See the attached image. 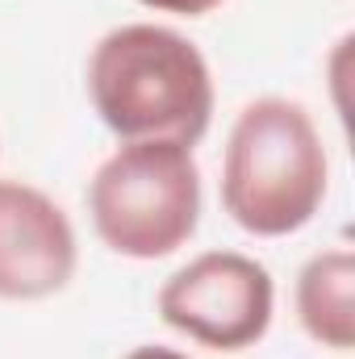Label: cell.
I'll return each instance as SVG.
<instances>
[{
  "label": "cell",
  "instance_id": "6da1fadb",
  "mask_svg": "<svg viewBox=\"0 0 355 359\" xmlns=\"http://www.w3.org/2000/svg\"><path fill=\"white\" fill-rule=\"evenodd\" d=\"M88 96L121 142L196 147L213 121V76L196 42L168 25L109 29L88 55Z\"/></svg>",
  "mask_w": 355,
  "mask_h": 359
},
{
  "label": "cell",
  "instance_id": "7a4b0ae2",
  "mask_svg": "<svg viewBox=\"0 0 355 359\" xmlns=\"http://www.w3.org/2000/svg\"><path fill=\"white\" fill-rule=\"evenodd\" d=\"M330 184L322 134L305 104L288 96L251 100L226 138L222 209L255 238H284L305 230Z\"/></svg>",
  "mask_w": 355,
  "mask_h": 359
},
{
  "label": "cell",
  "instance_id": "3957f363",
  "mask_svg": "<svg viewBox=\"0 0 355 359\" xmlns=\"http://www.w3.org/2000/svg\"><path fill=\"white\" fill-rule=\"evenodd\" d=\"M96 238L121 259H163L201 222V168L184 142H121L88 184Z\"/></svg>",
  "mask_w": 355,
  "mask_h": 359
},
{
  "label": "cell",
  "instance_id": "277c9868",
  "mask_svg": "<svg viewBox=\"0 0 355 359\" xmlns=\"http://www.w3.org/2000/svg\"><path fill=\"white\" fill-rule=\"evenodd\" d=\"M272 271L243 251H205L159 288V318L209 351H247L272 326Z\"/></svg>",
  "mask_w": 355,
  "mask_h": 359
},
{
  "label": "cell",
  "instance_id": "5b68a950",
  "mask_svg": "<svg viewBox=\"0 0 355 359\" xmlns=\"http://www.w3.org/2000/svg\"><path fill=\"white\" fill-rule=\"evenodd\" d=\"M76 226L34 184L0 180V301H42L72 284Z\"/></svg>",
  "mask_w": 355,
  "mask_h": 359
},
{
  "label": "cell",
  "instance_id": "8992f818",
  "mask_svg": "<svg viewBox=\"0 0 355 359\" xmlns=\"http://www.w3.org/2000/svg\"><path fill=\"white\" fill-rule=\"evenodd\" d=\"M297 322L330 351H351L355 343V255L322 251L297 276Z\"/></svg>",
  "mask_w": 355,
  "mask_h": 359
},
{
  "label": "cell",
  "instance_id": "52a82bcc",
  "mask_svg": "<svg viewBox=\"0 0 355 359\" xmlns=\"http://www.w3.org/2000/svg\"><path fill=\"white\" fill-rule=\"evenodd\" d=\"M138 4L142 8H155V13H176V17H205L222 0H138Z\"/></svg>",
  "mask_w": 355,
  "mask_h": 359
},
{
  "label": "cell",
  "instance_id": "ba28073f",
  "mask_svg": "<svg viewBox=\"0 0 355 359\" xmlns=\"http://www.w3.org/2000/svg\"><path fill=\"white\" fill-rule=\"evenodd\" d=\"M126 359H188V355H180L172 347H138V351H130Z\"/></svg>",
  "mask_w": 355,
  "mask_h": 359
}]
</instances>
